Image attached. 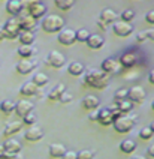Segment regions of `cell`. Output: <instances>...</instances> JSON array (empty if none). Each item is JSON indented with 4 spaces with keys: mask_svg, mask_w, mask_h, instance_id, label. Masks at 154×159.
<instances>
[{
    "mask_svg": "<svg viewBox=\"0 0 154 159\" xmlns=\"http://www.w3.org/2000/svg\"><path fill=\"white\" fill-rule=\"evenodd\" d=\"M84 83L87 86H90L93 89H105L108 86V78H106V74L103 71H96V69H90V71L85 72V77H84Z\"/></svg>",
    "mask_w": 154,
    "mask_h": 159,
    "instance_id": "1",
    "label": "cell"
},
{
    "mask_svg": "<svg viewBox=\"0 0 154 159\" xmlns=\"http://www.w3.org/2000/svg\"><path fill=\"white\" fill-rule=\"evenodd\" d=\"M42 30L46 33H55V32H62L64 29V20L60 15H55V14H49L44 17L42 23H41Z\"/></svg>",
    "mask_w": 154,
    "mask_h": 159,
    "instance_id": "2",
    "label": "cell"
},
{
    "mask_svg": "<svg viewBox=\"0 0 154 159\" xmlns=\"http://www.w3.org/2000/svg\"><path fill=\"white\" fill-rule=\"evenodd\" d=\"M136 122H138V116H121L120 119H117L114 122V129L117 131L118 134H127L130 132L133 128H135Z\"/></svg>",
    "mask_w": 154,
    "mask_h": 159,
    "instance_id": "3",
    "label": "cell"
},
{
    "mask_svg": "<svg viewBox=\"0 0 154 159\" xmlns=\"http://www.w3.org/2000/svg\"><path fill=\"white\" fill-rule=\"evenodd\" d=\"M3 29H5L6 39H17V38L19 36V33L23 32V30H21V27H19L18 18H14V17L5 23Z\"/></svg>",
    "mask_w": 154,
    "mask_h": 159,
    "instance_id": "4",
    "label": "cell"
},
{
    "mask_svg": "<svg viewBox=\"0 0 154 159\" xmlns=\"http://www.w3.org/2000/svg\"><path fill=\"white\" fill-rule=\"evenodd\" d=\"M45 63L48 65V66H51V68L58 69V68L64 66V63H66V57H64L62 53H58L57 50H53V51H49V53H48V56H46V59H45Z\"/></svg>",
    "mask_w": 154,
    "mask_h": 159,
    "instance_id": "5",
    "label": "cell"
},
{
    "mask_svg": "<svg viewBox=\"0 0 154 159\" xmlns=\"http://www.w3.org/2000/svg\"><path fill=\"white\" fill-rule=\"evenodd\" d=\"M112 32H114L117 36L126 38V36L132 35V32H133V26H132L130 23H127V21L120 20V21H115V23L112 24Z\"/></svg>",
    "mask_w": 154,
    "mask_h": 159,
    "instance_id": "6",
    "label": "cell"
},
{
    "mask_svg": "<svg viewBox=\"0 0 154 159\" xmlns=\"http://www.w3.org/2000/svg\"><path fill=\"white\" fill-rule=\"evenodd\" d=\"M100 68H102V71L105 72V74H117V72L121 69V63H120V60H117V59L108 57V59H105V60L102 62Z\"/></svg>",
    "mask_w": 154,
    "mask_h": 159,
    "instance_id": "7",
    "label": "cell"
},
{
    "mask_svg": "<svg viewBox=\"0 0 154 159\" xmlns=\"http://www.w3.org/2000/svg\"><path fill=\"white\" fill-rule=\"evenodd\" d=\"M145 96H147V93H145L144 87H141V86H133L129 89V99L133 104H142L145 101Z\"/></svg>",
    "mask_w": 154,
    "mask_h": 159,
    "instance_id": "8",
    "label": "cell"
},
{
    "mask_svg": "<svg viewBox=\"0 0 154 159\" xmlns=\"http://www.w3.org/2000/svg\"><path fill=\"white\" fill-rule=\"evenodd\" d=\"M75 41H76V32L72 30V29H63L62 32H58V42H60V44L69 47V45H72Z\"/></svg>",
    "mask_w": 154,
    "mask_h": 159,
    "instance_id": "9",
    "label": "cell"
},
{
    "mask_svg": "<svg viewBox=\"0 0 154 159\" xmlns=\"http://www.w3.org/2000/svg\"><path fill=\"white\" fill-rule=\"evenodd\" d=\"M42 137H44V131H42L39 126H35V125H32L27 131H26V134H24V140H27V141H30V143L41 141Z\"/></svg>",
    "mask_w": 154,
    "mask_h": 159,
    "instance_id": "10",
    "label": "cell"
},
{
    "mask_svg": "<svg viewBox=\"0 0 154 159\" xmlns=\"http://www.w3.org/2000/svg\"><path fill=\"white\" fill-rule=\"evenodd\" d=\"M35 68H36V62H33V60H28V59H23V60H19L17 65H15V69L18 74L21 75H27L30 72L35 71Z\"/></svg>",
    "mask_w": 154,
    "mask_h": 159,
    "instance_id": "11",
    "label": "cell"
},
{
    "mask_svg": "<svg viewBox=\"0 0 154 159\" xmlns=\"http://www.w3.org/2000/svg\"><path fill=\"white\" fill-rule=\"evenodd\" d=\"M33 108H35L33 102L23 99V101H18V102H17V105H15V113H17V116H19V117H24V116L30 114V113L33 111Z\"/></svg>",
    "mask_w": 154,
    "mask_h": 159,
    "instance_id": "12",
    "label": "cell"
},
{
    "mask_svg": "<svg viewBox=\"0 0 154 159\" xmlns=\"http://www.w3.org/2000/svg\"><path fill=\"white\" fill-rule=\"evenodd\" d=\"M19 93L23 96H41V90L33 81H28L26 84H23L19 89Z\"/></svg>",
    "mask_w": 154,
    "mask_h": 159,
    "instance_id": "13",
    "label": "cell"
},
{
    "mask_svg": "<svg viewBox=\"0 0 154 159\" xmlns=\"http://www.w3.org/2000/svg\"><path fill=\"white\" fill-rule=\"evenodd\" d=\"M19 27L23 32H32L35 27H36V18H33L32 15H24V17H19Z\"/></svg>",
    "mask_w": 154,
    "mask_h": 159,
    "instance_id": "14",
    "label": "cell"
},
{
    "mask_svg": "<svg viewBox=\"0 0 154 159\" xmlns=\"http://www.w3.org/2000/svg\"><path fill=\"white\" fill-rule=\"evenodd\" d=\"M85 44H87V47L91 48V50H100V48L103 47V44H105V39L100 35H97V33H91L90 38H88V41H87Z\"/></svg>",
    "mask_w": 154,
    "mask_h": 159,
    "instance_id": "15",
    "label": "cell"
},
{
    "mask_svg": "<svg viewBox=\"0 0 154 159\" xmlns=\"http://www.w3.org/2000/svg\"><path fill=\"white\" fill-rule=\"evenodd\" d=\"M99 113V122L100 125H103V126H109V125H114V119H112V113H111V110L109 108H102Z\"/></svg>",
    "mask_w": 154,
    "mask_h": 159,
    "instance_id": "16",
    "label": "cell"
},
{
    "mask_svg": "<svg viewBox=\"0 0 154 159\" xmlns=\"http://www.w3.org/2000/svg\"><path fill=\"white\" fill-rule=\"evenodd\" d=\"M117 18H118V15H117V12H115V11L106 8V9H103V11L100 12L99 20H102V21H103V23H106V24H114V23L117 21Z\"/></svg>",
    "mask_w": 154,
    "mask_h": 159,
    "instance_id": "17",
    "label": "cell"
},
{
    "mask_svg": "<svg viewBox=\"0 0 154 159\" xmlns=\"http://www.w3.org/2000/svg\"><path fill=\"white\" fill-rule=\"evenodd\" d=\"M23 122H12V123L6 125V128L3 129V137H6V138H9V137H12L14 134L19 132L21 129H23Z\"/></svg>",
    "mask_w": 154,
    "mask_h": 159,
    "instance_id": "18",
    "label": "cell"
},
{
    "mask_svg": "<svg viewBox=\"0 0 154 159\" xmlns=\"http://www.w3.org/2000/svg\"><path fill=\"white\" fill-rule=\"evenodd\" d=\"M64 92H66V86H64L63 83L57 84V86L48 93V101H53V102L60 101V98H62V95H63Z\"/></svg>",
    "mask_w": 154,
    "mask_h": 159,
    "instance_id": "19",
    "label": "cell"
},
{
    "mask_svg": "<svg viewBox=\"0 0 154 159\" xmlns=\"http://www.w3.org/2000/svg\"><path fill=\"white\" fill-rule=\"evenodd\" d=\"M21 11H23V6H21V2L19 0H8V3H6V12L9 15L15 17V15H18Z\"/></svg>",
    "mask_w": 154,
    "mask_h": 159,
    "instance_id": "20",
    "label": "cell"
},
{
    "mask_svg": "<svg viewBox=\"0 0 154 159\" xmlns=\"http://www.w3.org/2000/svg\"><path fill=\"white\" fill-rule=\"evenodd\" d=\"M67 72L73 75V77H79L85 72V66L82 65L81 62H71L69 66H67Z\"/></svg>",
    "mask_w": 154,
    "mask_h": 159,
    "instance_id": "21",
    "label": "cell"
},
{
    "mask_svg": "<svg viewBox=\"0 0 154 159\" xmlns=\"http://www.w3.org/2000/svg\"><path fill=\"white\" fill-rule=\"evenodd\" d=\"M100 105L99 99L96 96H93V95H88V96H85L84 99H82V107L85 108V110H90V111H93V110H97V107Z\"/></svg>",
    "mask_w": 154,
    "mask_h": 159,
    "instance_id": "22",
    "label": "cell"
},
{
    "mask_svg": "<svg viewBox=\"0 0 154 159\" xmlns=\"http://www.w3.org/2000/svg\"><path fill=\"white\" fill-rule=\"evenodd\" d=\"M66 147H64V144H60V143H54V144H51L49 146V155L53 156V158H63V155L66 153Z\"/></svg>",
    "mask_w": 154,
    "mask_h": 159,
    "instance_id": "23",
    "label": "cell"
},
{
    "mask_svg": "<svg viewBox=\"0 0 154 159\" xmlns=\"http://www.w3.org/2000/svg\"><path fill=\"white\" fill-rule=\"evenodd\" d=\"M5 149L8 153H14V155H17L21 152V143L18 140H14V138H11V140H6L5 141Z\"/></svg>",
    "mask_w": 154,
    "mask_h": 159,
    "instance_id": "24",
    "label": "cell"
},
{
    "mask_svg": "<svg viewBox=\"0 0 154 159\" xmlns=\"http://www.w3.org/2000/svg\"><path fill=\"white\" fill-rule=\"evenodd\" d=\"M136 60L138 59H136V56L133 53H126L120 57V63H121L123 68H132V66H135Z\"/></svg>",
    "mask_w": 154,
    "mask_h": 159,
    "instance_id": "25",
    "label": "cell"
},
{
    "mask_svg": "<svg viewBox=\"0 0 154 159\" xmlns=\"http://www.w3.org/2000/svg\"><path fill=\"white\" fill-rule=\"evenodd\" d=\"M45 12H46V8H45V5L44 3H37V5H35L33 8H32V11L28 12V15H32L33 18H42L44 15H45Z\"/></svg>",
    "mask_w": 154,
    "mask_h": 159,
    "instance_id": "26",
    "label": "cell"
},
{
    "mask_svg": "<svg viewBox=\"0 0 154 159\" xmlns=\"http://www.w3.org/2000/svg\"><path fill=\"white\" fill-rule=\"evenodd\" d=\"M17 53H18V56H21L23 59H28L32 54L35 53V47H33V45L21 44L18 47V50H17Z\"/></svg>",
    "mask_w": 154,
    "mask_h": 159,
    "instance_id": "27",
    "label": "cell"
},
{
    "mask_svg": "<svg viewBox=\"0 0 154 159\" xmlns=\"http://www.w3.org/2000/svg\"><path fill=\"white\" fill-rule=\"evenodd\" d=\"M136 149V143L133 140H124V141L120 143V150L123 153H132Z\"/></svg>",
    "mask_w": 154,
    "mask_h": 159,
    "instance_id": "28",
    "label": "cell"
},
{
    "mask_svg": "<svg viewBox=\"0 0 154 159\" xmlns=\"http://www.w3.org/2000/svg\"><path fill=\"white\" fill-rule=\"evenodd\" d=\"M15 105H17V104H14V101L5 99V101L0 102V110H2L5 114H11L12 111H15Z\"/></svg>",
    "mask_w": 154,
    "mask_h": 159,
    "instance_id": "29",
    "label": "cell"
},
{
    "mask_svg": "<svg viewBox=\"0 0 154 159\" xmlns=\"http://www.w3.org/2000/svg\"><path fill=\"white\" fill-rule=\"evenodd\" d=\"M115 107L121 113H129L133 107V102L130 99H124V101H115Z\"/></svg>",
    "mask_w": 154,
    "mask_h": 159,
    "instance_id": "30",
    "label": "cell"
},
{
    "mask_svg": "<svg viewBox=\"0 0 154 159\" xmlns=\"http://www.w3.org/2000/svg\"><path fill=\"white\" fill-rule=\"evenodd\" d=\"M48 81H49V78H48V75L44 74V72H37L36 75L33 77V83L36 84L37 87H44V86H46Z\"/></svg>",
    "mask_w": 154,
    "mask_h": 159,
    "instance_id": "31",
    "label": "cell"
},
{
    "mask_svg": "<svg viewBox=\"0 0 154 159\" xmlns=\"http://www.w3.org/2000/svg\"><path fill=\"white\" fill-rule=\"evenodd\" d=\"M19 42L21 44H26V45H32L33 44V41H35V35L32 33V32H21L18 36Z\"/></svg>",
    "mask_w": 154,
    "mask_h": 159,
    "instance_id": "32",
    "label": "cell"
},
{
    "mask_svg": "<svg viewBox=\"0 0 154 159\" xmlns=\"http://www.w3.org/2000/svg\"><path fill=\"white\" fill-rule=\"evenodd\" d=\"M54 3L58 9H62V11H69V9L73 6L75 0H54Z\"/></svg>",
    "mask_w": 154,
    "mask_h": 159,
    "instance_id": "33",
    "label": "cell"
},
{
    "mask_svg": "<svg viewBox=\"0 0 154 159\" xmlns=\"http://www.w3.org/2000/svg\"><path fill=\"white\" fill-rule=\"evenodd\" d=\"M90 32L87 30V29H79V30H76V41H79V42H87L88 41V38H90Z\"/></svg>",
    "mask_w": 154,
    "mask_h": 159,
    "instance_id": "34",
    "label": "cell"
},
{
    "mask_svg": "<svg viewBox=\"0 0 154 159\" xmlns=\"http://www.w3.org/2000/svg\"><path fill=\"white\" fill-rule=\"evenodd\" d=\"M124 99H129V90L127 89L117 90L115 95H114V101H124Z\"/></svg>",
    "mask_w": 154,
    "mask_h": 159,
    "instance_id": "35",
    "label": "cell"
},
{
    "mask_svg": "<svg viewBox=\"0 0 154 159\" xmlns=\"http://www.w3.org/2000/svg\"><path fill=\"white\" fill-rule=\"evenodd\" d=\"M153 129L148 126V128H142L141 131H139V137H141V140H150L151 137H153Z\"/></svg>",
    "mask_w": 154,
    "mask_h": 159,
    "instance_id": "36",
    "label": "cell"
},
{
    "mask_svg": "<svg viewBox=\"0 0 154 159\" xmlns=\"http://www.w3.org/2000/svg\"><path fill=\"white\" fill-rule=\"evenodd\" d=\"M21 2V6H23V9H26L27 12H30L32 11V8L35 6V5H37L39 3V0H19Z\"/></svg>",
    "mask_w": 154,
    "mask_h": 159,
    "instance_id": "37",
    "label": "cell"
},
{
    "mask_svg": "<svg viewBox=\"0 0 154 159\" xmlns=\"http://www.w3.org/2000/svg\"><path fill=\"white\" fill-rule=\"evenodd\" d=\"M133 18H135V12H133L132 9H126V11H123V12H121V20H123V21L130 23Z\"/></svg>",
    "mask_w": 154,
    "mask_h": 159,
    "instance_id": "38",
    "label": "cell"
},
{
    "mask_svg": "<svg viewBox=\"0 0 154 159\" xmlns=\"http://www.w3.org/2000/svg\"><path fill=\"white\" fill-rule=\"evenodd\" d=\"M94 158V152L93 150H81L78 152V159H93Z\"/></svg>",
    "mask_w": 154,
    "mask_h": 159,
    "instance_id": "39",
    "label": "cell"
},
{
    "mask_svg": "<svg viewBox=\"0 0 154 159\" xmlns=\"http://www.w3.org/2000/svg\"><path fill=\"white\" fill-rule=\"evenodd\" d=\"M35 122H36V116L33 114V113H30V114H27V116H24V117H23V123L24 125L32 126V125H35Z\"/></svg>",
    "mask_w": 154,
    "mask_h": 159,
    "instance_id": "40",
    "label": "cell"
},
{
    "mask_svg": "<svg viewBox=\"0 0 154 159\" xmlns=\"http://www.w3.org/2000/svg\"><path fill=\"white\" fill-rule=\"evenodd\" d=\"M14 156V153H8L5 149V144H0V159H11Z\"/></svg>",
    "mask_w": 154,
    "mask_h": 159,
    "instance_id": "41",
    "label": "cell"
},
{
    "mask_svg": "<svg viewBox=\"0 0 154 159\" xmlns=\"http://www.w3.org/2000/svg\"><path fill=\"white\" fill-rule=\"evenodd\" d=\"M72 99H73V96L71 95V93L64 92L63 95H62V98H60V101H58V102H62V104H69V102H71Z\"/></svg>",
    "mask_w": 154,
    "mask_h": 159,
    "instance_id": "42",
    "label": "cell"
},
{
    "mask_svg": "<svg viewBox=\"0 0 154 159\" xmlns=\"http://www.w3.org/2000/svg\"><path fill=\"white\" fill-rule=\"evenodd\" d=\"M148 39V36H147V32H139L138 35H136V42H139V44H142V42H145Z\"/></svg>",
    "mask_w": 154,
    "mask_h": 159,
    "instance_id": "43",
    "label": "cell"
},
{
    "mask_svg": "<svg viewBox=\"0 0 154 159\" xmlns=\"http://www.w3.org/2000/svg\"><path fill=\"white\" fill-rule=\"evenodd\" d=\"M62 159H78V153H76V152H73V150H67L63 155V158Z\"/></svg>",
    "mask_w": 154,
    "mask_h": 159,
    "instance_id": "44",
    "label": "cell"
},
{
    "mask_svg": "<svg viewBox=\"0 0 154 159\" xmlns=\"http://www.w3.org/2000/svg\"><path fill=\"white\" fill-rule=\"evenodd\" d=\"M145 21H147L148 24L154 26V11H150V12L145 15Z\"/></svg>",
    "mask_w": 154,
    "mask_h": 159,
    "instance_id": "45",
    "label": "cell"
},
{
    "mask_svg": "<svg viewBox=\"0 0 154 159\" xmlns=\"http://www.w3.org/2000/svg\"><path fill=\"white\" fill-rule=\"evenodd\" d=\"M147 32V36H148V39H151V41H154V27H151V29H148V30H145Z\"/></svg>",
    "mask_w": 154,
    "mask_h": 159,
    "instance_id": "46",
    "label": "cell"
},
{
    "mask_svg": "<svg viewBox=\"0 0 154 159\" xmlns=\"http://www.w3.org/2000/svg\"><path fill=\"white\" fill-rule=\"evenodd\" d=\"M88 119H90L91 122H96V120H99V113H94V111H93V113L90 114V117H88Z\"/></svg>",
    "mask_w": 154,
    "mask_h": 159,
    "instance_id": "47",
    "label": "cell"
},
{
    "mask_svg": "<svg viewBox=\"0 0 154 159\" xmlns=\"http://www.w3.org/2000/svg\"><path fill=\"white\" fill-rule=\"evenodd\" d=\"M148 81H150V84H153L154 86V69L153 71H150V74H148Z\"/></svg>",
    "mask_w": 154,
    "mask_h": 159,
    "instance_id": "48",
    "label": "cell"
},
{
    "mask_svg": "<svg viewBox=\"0 0 154 159\" xmlns=\"http://www.w3.org/2000/svg\"><path fill=\"white\" fill-rule=\"evenodd\" d=\"M148 156H151V158H154V144H151L150 147H148Z\"/></svg>",
    "mask_w": 154,
    "mask_h": 159,
    "instance_id": "49",
    "label": "cell"
},
{
    "mask_svg": "<svg viewBox=\"0 0 154 159\" xmlns=\"http://www.w3.org/2000/svg\"><path fill=\"white\" fill-rule=\"evenodd\" d=\"M3 39H6V35H5V29L0 26V41H3Z\"/></svg>",
    "mask_w": 154,
    "mask_h": 159,
    "instance_id": "50",
    "label": "cell"
},
{
    "mask_svg": "<svg viewBox=\"0 0 154 159\" xmlns=\"http://www.w3.org/2000/svg\"><path fill=\"white\" fill-rule=\"evenodd\" d=\"M97 24H99L100 29H106V26H108V24H106V23H103L102 20H97Z\"/></svg>",
    "mask_w": 154,
    "mask_h": 159,
    "instance_id": "51",
    "label": "cell"
},
{
    "mask_svg": "<svg viewBox=\"0 0 154 159\" xmlns=\"http://www.w3.org/2000/svg\"><path fill=\"white\" fill-rule=\"evenodd\" d=\"M11 159H23V156H21L19 153H17V155H14V156H12Z\"/></svg>",
    "mask_w": 154,
    "mask_h": 159,
    "instance_id": "52",
    "label": "cell"
},
{
    "mask_svg": "<svg viewBox=\"0 0 154 159\" xmlns=\"http://www.w3.org/2000/svg\"><path fill=\"white\" fill-rule=\"evenodd\" d=\"M133 159H147V158L142 156V155H136V156H133Z\"/></svg>",
    "mask_w": 154,
    "mask_h": 159,
    "instance_id": "53",
    "label": "cell"
},
{
    "mask_svg": "<svg viewBox=\"0 0 154 159\" xmlns=\"http://www.w3.org/2000/svg\"><path fill=\"white\" fill-rule=\"evenodd\" d=\"M150 128H151V129H153V132H154V122L151 125H150Z\"/></svg>",
    "mask_w": 154,
    "mask_h": 159,
    "instance_id": "54",
    "label": "cell"
},
{
    "mask_svg": "<svg viewBox=\"0 0 154 159\" xmlns=\"http://www.w3.org/2000/svg\"><path fill=\"white\" fill-rule=\"evenodd\" d=\"M151 108H153V111H154V101H153V104H151Z\"/></svg>",
    "mask_w": 154,
    "mask_h": 159,
    "instance_id": "55",
    "label": "cell"
}]
</instances>
